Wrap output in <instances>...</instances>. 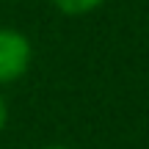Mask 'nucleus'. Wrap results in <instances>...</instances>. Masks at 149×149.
Segmentation results:
<instances>
[{"mask_svg":"<svg viewBox=\"0 0 149 149\" xmlns=\"http://www.w3.org/2000/svg\"><path fill=\"white\" fill-rule=\"evenodd\" d=\"M33 47L31 39L17 28H0V86L19 80L31 69Z\"/></svg>","mask_w":149,"mask_h":149,"instance_id":"obj_1","label":"nucleus"},{"mask_svg":"<svg viewBox=\"0 0 149 149\" xmlns=\"http://www.w3.org/2000/svg\"><path fill=\"white\" fill-rule=\"evenodd\" d=\"M105 3V0H53V6L58 11H64V14L69 17H80V14H88V11L100 8V6Z\"/></svg>","mask_w":149,"mask_h":149,"instance_id":"obj_2","label":"nucleus"},{"mask_svg":"<svg viewBox=\"0 0 149 149\" xmlns=\"http://www.w3.org/2000/svg\"><path fill=\"white\" fill-rule=\"evenodd\" d=\"M6 122H8V105H6L3 94H0V133L6 130Z\"/></svg>","mask_w":149,"mask_h":149,"instance_id":"obj_3","label":"nucleus"},{"mask_svg":"<svg viewBox=\"0 0 149 149\" xmlns=\"http://www.w3.org/2000/svg\"><path fill=\"white\" fill-rule=\"evenodd\" d=\"M42 149H69V146H61V144H53V146H42Z\"/></svg>","mask_w":149,"mask_h":149,"instance_id":"obj_4","label":"nucleus"}]
</instances>
